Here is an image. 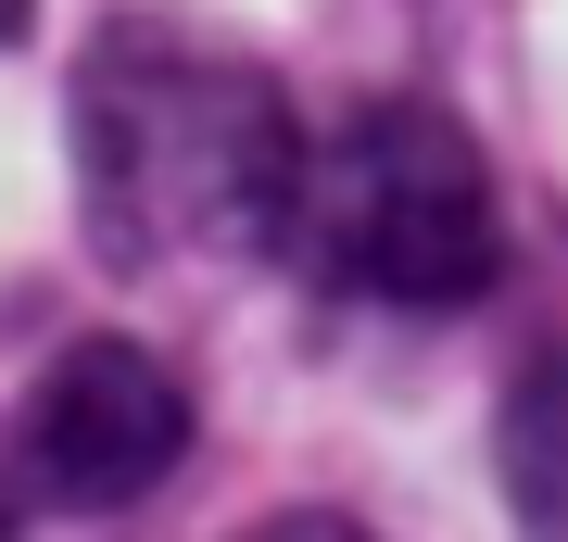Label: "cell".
Returning a JSON list of instances; mask_svg holds the SVG:
<instances>
[{"label":"cell","mask_w":568,"mask_h":542,"mask_svg":"<svg viewBox=\"0 0 568 542\" xmlns=\"http://www.w3.org/2000/svg\"><path fill=\"white\" fill-rule=\"evenodd\" d=\"M278 253L328 303H379V316H455L506 278V202H493L480 140L443 101H354L316 126L278 202Z\"/></svg>","instance_id":"2"},{"label":"cell","mask_w":568,"mask_h":542,"mask_svg":"<svg viewBox=\"0 0 568 542\" xmlns=\"http://www.w3.org/2000/svg\"><path fill=\"white\" fill-rule=\"evenodd\" d=\"M291 164H304V126L265 63H227L164 25H114L77 63V202L102 265L278 253Z\"/></svg>","instance_id":"1"},{"label":"cell","mask_w":568,"mask_h":542,"mask_svg":"<svg viewBox=\"0 0 568 542\" xmlns=\"http://www.w3.org/2000/svg\"><path fill=\"white\" fill-rule=\"evenodd\" d=\"M26 13H39V0H0V39H26Z\"/></svg>","instance_id":"6"},{"label":"cell","mask_w":568,"mask_h":542,"mask_svg":"<svg viewBox=\"0 0 568 542\" xmlns=\"http://www.w3.org/2000/svg\"><path fill=\"white\" fill-rule=\"evenodd\" d=\"M178 467H190V379L126 328L63 341L26 379L13 442H0V480L26 518H114V504L164 492Z\"/></svg>","instance_id":"3"},{"label":"cell","mask_w":568,"mask_h":542,"mask_svg":"<svg viewBox=\"0 0 568 542\" xmlns=\"http://www.w3.org/2000/svg\"><path fill=\"white\" fill-rule=\"evenodd\" d=\"M493 480H506L518 542H568V341L530 354L493 417Z\"/></svg>","instance_id":"4"},{"label":"cell","mask_w":568,"mask_h":542,"mask_svg":"<svg viewBox=\"0 0 568 542\" xmlns=\"http://www.w3.org/2000/svg\"><path fill=\"white\" fill-rule=\"evenodd\" d=\"M241 542H379V530H354V518H328V504H291V518H265Z\"/></svg>","instance_id":"5"}]
</instances>
